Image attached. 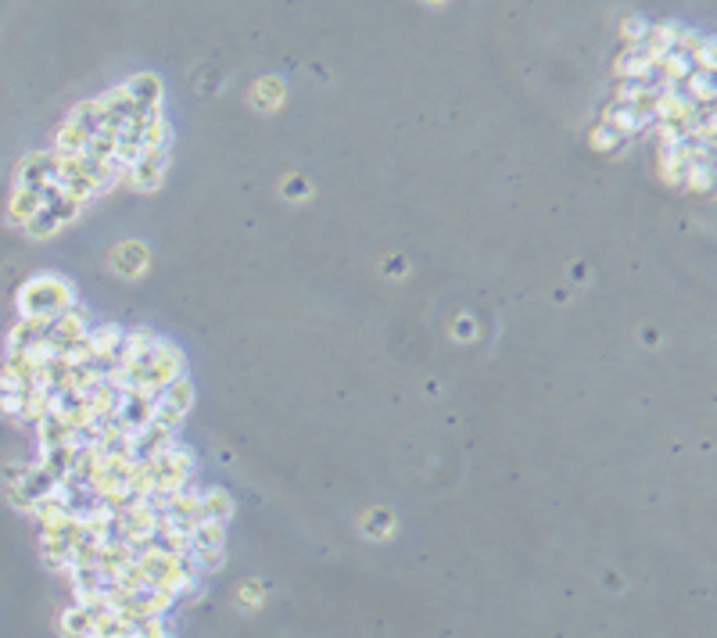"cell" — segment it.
Listing matches in <instances>:
<instances>
[{
    "mask_svg": "<svg viewBox=\"0 0 717 638\" xmlns=\"http://www.w3.org/2000/svg\"><path fill=\"white\" fill-rule=\"evenodd\" d=\"M251 98H255L258 108H277V104L284 100V87H280L277 79H262V83L251 87Z\"/></svg>",
    "mask_w": 717,
    "mask_h": 638,
    "instance_id": "ba28073f",
    "label": "cell"
},
{
    "mask_svg": "<svg viewBox=\"0 0 717 638\" xmlns=\"http://www.w3.org/2000/svg\"><path fill=\"white\" fill-rule=\"evenodd\" d=\"M234 517V502L223 488H208L201 491V520H216V524H227Z\"/></svg>",
    "mask_w": 717,
    "mask_h": 638,
    "instance_id": "52a82bcc",
    "label": "cell"
},
{
    "mask_svg": "<svg viewBox=\"0 0 717 638\" xmlns=\"http://www.w3.org/2000/svg\"><path fill=\"white\" fill-rule=\"evenodd\" d=\"M646 29H649V26H646V22L638 18V15H631V18H624L621 33H624V40H627V47H631V50L638 47V44L646 40Z\"/></svg>",
    "mask_w": 717,
    "mask_h": 638,
    "instance_id": "30bf717a",
    "label": "cell"
},
{
    "mask_svg": "<svg viewBox=\"0 0 717 638\" xmlns=\"http://www.w3.org/2000/svg\"><path fill=\"white\" fill-rule=\"evenodd\" d=\"M165 165H169V144H165V148L143 151L141 158L130 165L126 180H130L137 191H154V187L162 183V176H165Z\"/></svg>",
    "mask_w": 717,
    "mask_h": 638,
    "instance_id": "3957f363",
    "label": "cell"
},
{
    "mask_svg": "<svg viewBox=\"0 0 717 638\" xmlns=\"http://www.w3.org/2000/svg\"><path fill=\"white\" fill-rule=\"evenodd\" d=\"M111 266L119 277H143L147 273V247L141 241H122V245L111 251Z\"/></svg>",
    "mask_w": 717,
    "mask_h": 638,
    "instance_id": "5b68a950",
    "label": "cell"
},
{
    "mask_svg": "<svg viewBox=\"0 0 717 638\" xmlns=\"http://www.w3.org/2000/svg\"><path fill=\"white\" fill-rule=\"evenodd\" d=\"M309 194V183L301 180V176H290V180H284V197H305Z\"/></svg>",
    "mask_w": 717,
    "mask_h": 638,
    "instance_id": "8fae6325",
    "label": "cell"
},
{
    "mask_svg": "<svg viewBox=\"0 0 717 638\" xmlns=\"http://www.w3.org/2000/svg\"><path fill=\"white\" fill-rule=\"evenodd\" d=\"M40 204H44V194H37V191H15V194H11V204H7V212H11V223L26 230V226L37 219Z\"/></svg>",
    "mask_w": 717,
    "mask_h": 638,
    "instance_id": "8992f818",
    "label": "cell"
},
{
    "mask_svg": "<svg viewBox=\"0 0 717 638\" xmlns=\"http://www.w3.org/2000/svg\"><path fill=\"white\" fill-rule=\"evenodd\" d=\"M54 180H58V154L54 151H37V154H29L18 165L15 191H37V194H44Z\"/></svg>",
    "mask_w": 717,
    "mask_h": 638,
    "instance_id": "7a4b0ae2",
    "label": "cell"
},
{
    "mask_svg": "<svg viewBox=\"0 0 717 638\" xmlns=\"http://www.w3.org/2000/svg\"><path fill=\"white\" fill-rule=\"evenodd\" d=\"M122 90L130 94V100H133L137 111H158V108H162V83H158L154 72H137V76H130V79L122 83Z\"/></svg>",
    "mask_w": 717,
    "mask_h": 638,
    "instance_id": "277c9868",
    "label": "cell"
},
{
    "mask_svg": "<svg viewBox=\"0 0 717 638\" xmlns=\"http://www.w3.org/2000/svg\"><path fill=\"white\" fill-rule=\"evenodd\" d=\"M588 141H592V148L596 151H617L624 144L621 133H614V130H610V126H603V122L592 130V137H588Z\"/></svg>",
    "mask_w": 717,
    "mask_h": 638,
    "instance_id": "9c48e42d",
    "label": "cell"
},
{
    "mask_svg": "<svg viewBox=\"0 0 717 638\" xmlns=\"http://www.w3.org/2000/svg\"><path fill=\"white\" fill-rule=\"evenodd\" d=\"M76 305V291L69 280L61 277H33L29 284H22L18 291V309H22V319H37V323H47L54 316H61L65 309Z\"/></svg>",
    "mask_w": 717,
    "mask_h": 638,
    "instance_id": "6da1fadb",
    "label": "cell"
}]
</instances>
